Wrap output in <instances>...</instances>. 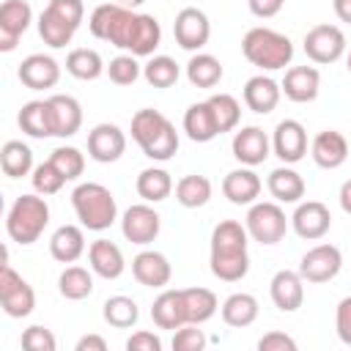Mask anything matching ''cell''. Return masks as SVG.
Segmentation results:
<instances>
[{
	"mask_svg": "<svg viewBox=\"0 0 351 351\" xmlns=\"http://www.w3.org/2000/svg\"><path fill=\"white\" fill-rule=\"evenodd\" d=\"M346 66H348V71H351V52H348V58H346Z\"/></svg>",
	"mask_w": 351,
	"mask_h": 351,
	"instance_id": "57",
	"label": "cell"
},
{
	"mask_svg": "<svg viewBox=\"0 0 351 351\" xmlns=\"http://www.w3.org/2000/svg\"><path fill=\"white\" fill-rule=\"evenodd\" d=\"M186 80L195 88H214L222 80V63L208 52H195L186 63Z\"/></svg>",
	"mask_w": 351,
	"mask_h": 351,
	"instance_id": "37",
	"label": "cell"
},
{
	"mask_svg": "<svg viewBox=\"0 0 351 351\" xmlns=\"http://www.w3.org/2000/svg\"><path fill=\"white\" fill-rule=\"evenodd\" d=\"M151 318L159 329H178L186 324V310H184V296H181V288H170V291H162L154 304H151Z\"/></svg>",
	"mask_w": 351,
	"mask_h": 351,
	"instance_id": "28",
	"label": "cell"
},
{
	"mask_svg": "<svg viewBox=\"0 0 351 351\" xmlns=\"http://www.w3.org/2000/svg\"><path fill=\"white\" fill-rule=\"evenodd\" d=\"M58 291H60V296H66L71 302H80V299L93 293V277L82 266H66L58 277Z\"/></svg>",
	"mask_w": 351,
	"mask_h": 351,
	"instance_id": "40",
	"label": "cell"
},
{
	"mask_svg": "<svg viewBox=\"0 0 351 351\" xmlns=\"http://www.w3.org/2000/svg\"><path fill=\"white\" fill-rule=\"evenodd\" d=\"M244 228H247L250 239L271 247V244L282 241V236L288 230V217L277 200H261V203L255 200L244 217Z\"/></svg>",
	"mask_w": 351,
	"mask_h": 351,
	"instance_id": "8",
	"label": "cell"
},
{
	"mask_svg": "<svg viewBox=\"0 0 351 351\" xmlns=\"http://www.w3.org/2000/svg\"><path fill=\"white\" fill-rule=\"evenodd\" d=\"M132 140L143 148V154L154 162H167L178 151V132L167 115L159 110H137L132 115Z\"/></svg>",
	"mask_w": 351,
	"mask_h": 351,
	"instance_id": "3",
	"label": "cell"
},
{
	"mask_svg": "<svg viewBox=\"0 0 351 351\" xmlns=\"http://www.w3.org/2000/svg\"><path fill=\"white\" fill-rule=\"evenodd\" d=\"M82 16H85L82 0H49L38 16V36L44 38L47 47L60 49L71 44L77 27L82 25Z\"/></svg>",
	"mask_w": 351,
	"mask_h": 351,
	"instance_id": "7",
	"label": "cell"
},
{
	"mask_svg": "<svg viewBox=\"0 0 351 351\" xmlns=\"http://www.w3.org/2000/svg\"><path fill=\"white\" fill-rule=\"evenodd\" d=\"M310 156L318 167L335 170L348 159V140L337 129H324L310 143Z\"/></svg>",
	"mask_w": 351,
	"mask_h": 351,
	"instance_id": "23",
	"label": "cell"
},
{
	"mask_svg": "<svg viewBox=\"0 0 351 351\" xmlns=\"http://www.w3.org/2000/svg\"><path fill=\"white\" fill-rule=\"evenodd\" d=\"M285 99L296 101V104H307L318 99L321 90V74L315 66H291L280 82Z\"/></svg>",
	"mask_w": 351,
	"mask_h": 351,
	"instance_id": "21",
	"label": "cell"
},
{
	"mask_svg": "<svg viewBox=\"0 0 351 351\" xmlns=\"http://www.w3.org/2000/svg\"><path fill=\"white\" fill-rule=\"evenodd\" d=\"M258 299L252 296V293H230L225 302H222V307H219V313H222V321L228 324V326H236V329H244V326H250V324H255V318H258Z\"/></svg>",
	"mask_w": 351,
	"mask_h": 351,
	"instance_id": "32",
	"label": "cell"
},
{
	"mask_svg": "<svg viewBox=\"0 0 351 351\" xmlns=\"http://www.w3.org/2000/svg\"><path fill=\"white\" fill-rule=\"evenodd\" d=\"M85 252V233L80 225H60L49 239V255L60 263H74Z\"/></svg>",
	"mask_w": 351,
	"mask_h": 351,
	"instance_id": "31",
	"label": "cell"
},
{
	"mask_svg": "<svg viewBox=\"0 0 351 351\" xmlns=\"http://www.w3.org/2000/svg\"><path fill=\"white\" fill-rule=\"evenodd\" d=\"M0 304L8 318H27L36 307L33 285L22 274H16L8 263H3L0 269Z\"/></svg>",
	"mask_w": 351,
	"mask_h": 351,
	"instance_id": "9",
	"label": "cell"
},
{
	"mask_svg": "<svg viewBox=\"0 0 351 351\" xmlns=\"http://www.w3.org/2000/svg\"><path fill=\"white\" fill-rule=\"evenodd\" d=\"M271 151L280 156L282 165H296L304 159L307 154V132L299 121L293 118H285L274 126V134H271Z\"/></svg>",
	"mask_w": 351,
	"mask_h": 351,
	"instance_id": "16",
	"label": "cell"
},
{
	"mask_svg": "<svg viewBox=\"0 0 351 351\" xmlns=\"http://www.w3.org/2000/svg\"><path fill=\"white\" fill-rule=\"evenodd\" d=\"M66 71L74 77V80H82V82H90V80H99L107 66L101 60V55L96 49H88V47H77L66 55Z\"/></svg>",
	"mask_w": 351,
	"mask_h": 351,
	"instance_id": "34",
	"label": "cell"
},
{
	"mask_svg": "<svg viewBox=\"0 0 351 351\" xmlns=\"http://www.w3.org/2000/svg\"><path fill=\"white\" fill-rule=\"evenodd\" d=\"M16 77L25 88L30 90H47V88H55L58 80H60V66L52 55H44V52H33L27 55L19 69H16Z\"/></svg>",
	"mask_w": 351,
	"mask_h": 351,
	"instance_id": "17",
	"label": "cell"
},
{
	"mask_svg": "<svg viewBox=\"0 0 351 351\" xmlns=\"http://www.w3.org/2000/svg\"><path fill=\"white\" fill-rule=\"evenodd\" d=\"M211 197V181L206 176H184L178 184H176V200L184 206V208H200L206 206Z\"/></svg>",
	"mask_w": 351,
	"mask_h": 351,
	"instance_id": "39",
	"label": "cell"
},
{
	"mask_svg": "<svg viewBox=\"0 0 351 351\" xmlns=\"http://www.w3.org/2000/svg\"><path fill=\"white\" fill-rule=\"evenodd\" d=\"M49 104V121H52V137H74L82 126V107L69 93H55L47 99Z\"/></svg>",
	"mask_w": 351,
	"mask_h": 351,
	"instance_id": "20",
	"label": "cell"
},
{
	"mask_svg": "<svg viewBox=\"0 0 351 351\" xmlns=\"http://www.w3.org/2000/svg\"><path fill=\"white\" fill-rule=\"evenodd\" d=\"M173 36H176V44L186 52H197L208 44L211 38V22L208 16L195 8V5H186L176 14V22H173Z\"/></svg>",
	"mask_w": 351,
	"mask_h": 351,
	"instance_id": "12",
	"label": "cell"
},
{
	"mask_svg": "<svg viewBox=\"0 0 351 351\" xmlns=\"http://www.w3.org/2000/svg\"><path fill=\"white\" fill-rule=\"evenodd\" d=\"M241 52L252 66H258L263 71L285 69L293 60L291 38L271 27H250L241 38Z\"/></svg>",
	"mask_w": 351,
	"mask_h": 351,
	"instance_id": "5",
	"label": "cell"
},
{
	"mask_svg": "<svg viewBox=\"0 0 351 351\" xmlns=\"http://www.w3.org/2000/svg\"><path fill=\"white\" fill-rule=\"evenodd\" d=\"M340 208L346 211V214H351V178L348 181H343V186H340Z\"/></svg>",
	"mask_w": 351,
	"mask_h": 351,
	"instance_id": "55",
	"label": "cell"
},
{
	"mask_svg": "<svg viewBox=\"0 0 351 351\" xmlns=\"http://www.w3.org/2000/svg\"><path fill=\"white\" fill-rule=\"evenodd\" d=\"M47 225H49V206L41 195H19L5 214V230L11 241L22 247L38 241Z\"/></svg>",
	"mask_w": 351,
	"mask_h": 351,
	"instance_id": "6",
	"label": "cell"
},
{
	"mask_svg": "<svg viewBox=\"0 0 351 351\" xmlns=\"http://www.w3.org/2000/svg\"><path fill=\"white\" fill-rule=\"evenodd\" d=\"M206 343L208 337L203 335V329H197V324H184L173 335V351H203Z\"/></svg>",
	"mask_w": 351,
	"mask_h": 351,
	"instance_id": "47",
	"label": "cell"
},
{
	"mask_svg": "<svg viewBox=\"0 0 351 351\" xmlns=\"http://www.w3.org/2000/svg\"><path fill=\"white\" fill-rule=\"evenodd\" d=\"M184 296V310H186V324H206L208 318H214V313L219 310V302L214 296V291L208 288H181Z\"/></svg>",
	"mask_w": 351,
	"mask_h": 351,
	"instance_id": "33",
	"label": "cell"
},
{
	"mask_svg": "<svg viewBox=\"0 0 351 351\" xmlns=\"http://www.w3.org/2000/svg\"><path fill=\"white\" fill-rule=\"evenodd\" d=\"M332 8L337 14L340 22H348L351 25V0H332Z\"/></svg>",
	"mask_w": 351,
	"mask_h": 351,
	"instance_id": "54",
	"label": "cell"
},
{
	"mask_svg": "<svg viewBox=\"0 0 351 351\" xmlns=\"http://www.w3.org/2000/svg\"><path fill=\"white\" fill-rule=\"evenodd\" d=\"M291 225H293V233L299 239L318 241V239H324L329 233L332 214L321 200H299L293 214H291Z\"/></svg>",
	"mask_w": 351,
	"mask_h": 351,
	"instance_id": "14",
	"label": "cell"
},
{
	"mask_svg": "<svg viewBox=\"0 0 351 351\" xmlns=\"http://www.w3.org/2000/svg\"><path fill=\"white\" fill-rule=\"evenodd\" d=\"M230 148H233V156H236L241 165L258 167V165H263V162L269 159V154H271V140H269V134H266L261 126H244V129H239V132L233 134Z\"/></svg>",
	"mask_w": 351,
	"mask_h": 351,
	"instance_id": "19",
	"label": "cell"
},
{
	"mask_svg": "<svg viewBox=\"0 0 351 351\" xmlns=\"http://www.w3.org/2000/svg\"><path fill=\"white\" fill-rule=\"evenodd\" d=\"M16 121H19V129L27 137H36V140L52 137V121H49V104H47V99L44 101H27V104H22Z\"/></svg>",
	"mask_w": 351,
	"mask_h": 351,
	"instance_id": "36",
	"label": "cell"
},
{
	"mask_svg": "<svg viewBox=\"0 0 351 351\" xmlns=\"http://www.w3.org/2000/svg\"><path fill=\"white\" fill-rule=\"evenodd\" d=\"M88 27L96 38L110 41L112 47L134 55L148 58L162 41V27L154 14H137L118 3H101L90 11Z\"/></svg>",
	"mask_w": 351,
	"mask_h": 351,
	"instance_id": "1",
	"label": "cell"
},
{
	"mask_svg": "<svg viewBox=\"0 0 351 351\" xmlns=\"http://www.w3.org/2000/svg\"><path fill=\"white\" fill-rule=\"evenodd\" d=\"M140 74H143V66H140L137 58L129 55V52L112 58L110 66H107V77H110V82H115V85H134V82L140 80Z\"/></svg>",
	"mask_w": 351,
	"mask_h": 351,
	"instance_id": "45",
	"label": "cell"
},
{
	"mask_svg": "<svg viewBox=\"0 0 351 351\" xmlns=\"http://www.w3.org/2000/svg\"><path fill=\"white\" fill-rule=\"evenodd\" d=\"M269 293H271V302H274L277 310L296 313L304 302V280H302L299 271L280 269L269 282Z\"/></svg>",
	"mask_w": 351,
	"mask_h": 351,
	"instance_id": "22",
	"label": "cell"
},
{
	"mask_svg": "<svg viewBox=\"0 0 351 351\" xmlns=\"http://www.w3.org/2000/svg\"><path fill=\"white\" fill-rule=\"evenodd\" d=\"M184 132H186V137L192 143H208V140H214L219 134L217 118H214V110H211L208 99L206 101H195V104L186 107V112H184Z\"/></svg>",
	"mask_w": 351,
	"mask_h": 351,
	"instance_id": "29",
	"label": "cell"
},
{
	"mask_svg": "<svg viewBox=\"0 0 351 351\" xmlns=\"http://www.w3.org/2000/svg\"><path fill=\"white\" fill-rule=\"evenodd\" d=\"M22 348H27V351H55L58 340L47 326L33 324V326H27L22 332Z\"/></svg>",
	"mask_w": 351,
	"mask_h": 351,
	"instance_id": "48",
	"label": "cell"
},
{
	"mask_svg": "<svg viewBox=\"0 0 351 351\" xmlns=\"http://www.w3.org/2000/svg\"><path fill=\"white\" fill-rule=\"evenodd\" d=\"M143 77L151 88H173L181 77V69L170 55H151V60L143 66Z\"/></svg>",
	"mask_w": 351,
	"mask_h": 351,
	"instance_id": "41",
	"label": "cell"
},
{
	"mask_svg": "<svg viewBox=\"0 0 351 351\" xmlns=\"http://www.w3.org/2000/svg\"><path fill=\"white\" fill-rule=\"evenodd\" d=\"M134 186L145 203H162L173 192V178L165 167H145V170H140Z\"/></svg>",
	"mask_w": 351,
	"mask_h": 351,
	"instance_id": "35",
	"label": "cell"
},
{
	"mask_svg": "<svg viewBox=\"0 0 351 351\" xmlns=\"http://www.w3.org/2000/svg\"><path fill=\"white\" fill-rule=\"evenodd\" d=\"M101 315H104V321H107L110 326H115V329H129V326L137 324L140 310H137V302H134L132 296H121V293H118V296H110V299L104 302Z\"/></svg>",
	"mask_w": 351,
	"mask_h": 351,
	"instance_id": "42",
	"label": "cell"
},
{
	"mask_svg": "<svg viewBox=\"0 0 351 351\" xmlns=\"http://www.w3.org/2000/svg\"><path fill=\"white\" fill-rule=\"evenodd\" d=\"M71 206H74V214H77L80 225L88 228V230H96V233L107 230L118 219L115 195L104 184H96V181L80 184L71 192Z\"/></svg>",
	"mask_w": 351,
	"mask_h": 351,
	"instance_id": "4",
	"label": "cell"
},
{
	"mask_svg": "<svg viewBox=\"0 0 351 351\" xmlns=\"http://www.w3.org/2000/svg\"><path fill=\"white\" fill-rule=\"evenodd\" d=\"M88 261H90V269L104 277V280H118L126 269V261H123V252L118 244H112L110 239H96L90 241L88 247Z\"/></svg>",
	"mask_w": 351,
	"mask_h": 351,
	"instance_id": "27",
	"label": "cell"
},
{
	"mask_svg": "<svg viewBox=\"0 0 351 351\" xmlns=\"http://www.w3.org/2000/svg\"><path fill=\"white\" fill-rule=\"evenodd\" d=\"M208 104H211V110H214L219 134H222V132H230V129L239 126L241 104L236 101V96H230V93H214V96H208Z\"/></svg>",
	"mask_w": 351,
	"mask_h": 351,
	"instance_id": "43",
	"label": "cell"
},
{
	"mask_svg": "<svg viewBox=\"0 0 351 351\" xmlns=\"http://www.w3.org/2000/svg\"><path fill=\"white\" fill-rule=\"evenodd\" d=\"M126 151V134L115 123H99L88 132V156L93 162H118Z\"/></svg>",
	"mask_w": 351,
	"mask_h": 351,
	"instance_id": "18",
	"label": "cell"
},
{
	"mask_svg": "<svg viewBox=\"0 0 351 351\" xmlns=\"http://www.w3.org/2000/svg\"><path fill=\"white\" fill-rule=\"evenodd\" d=\"M346 52V33L337 25H315L304 33V55L313 63H335Z\"/></svg>",
	"mask_w": 351,
	"mask_h": 351,
	"instance_id": "10",
	"label": "cell"
},
{
	"mask_svg": "<svg viewBox=\"0 0 351 351\" xmlns=\"http://www.w3.org/2000/svg\"><path fill=\"white\" fill-rule=\"evenodd\" d=\"M343 269V252L335 244H315L299 261V274L304 282H329Z\"/></svg>",
	"mask_w": 351,
	"mask_h": 351,
	"instance_id": "11",
	"label": "cell"
},
{
	"mask_svg": "<svg viewBox=\"0 0 351 351\" xmlns=\"http://www.w3.org/2000/svg\"><path fill=\"white\" fill-rule=\"evenodd\" d=\"M132 274L145 288H165L170 282V277H173V269H170V261L162 252L143 250L132 261Z\"/></svg>",
	"mask_w": 351,
	"mask_h": 351,
	"instance_id": "24",
	"label": "cell"
},
{
	"mask_svg": "<svg viewBox=\"0 0 351 351\" xmlns=\"http://www.w3.org/2000/svg\"><path fill=\"white\" fill-rule=\"evenodd\" d=\"M159 228H162V217L148 203H134L121 217V233H123V239L132 241V244H140V247L151 244L159 236Z\"/></svg>",
	"mask_w": 351,
	"mask_h": 351,
	"instance_id": "13",
	"label": "cell"
},
{
	"mask_svg": "<svg viewBox=\"0 0 351 351\" xmlns=\"http://www.w3.org/2000/svg\"><path fill=\"white\" fill-rule=\"evenodd\" d=\"M30 181H33V189H36L38 195H55V192H60L63 184H66V178L60 176V170H58L49 159L33 167Z\"/></svg>",
	"mask_w": 351,
	"mask_h": 351,
	"instance_id": "46",
	"label": "cell"
},
{
	"mask_svg": "<svg viewBox=\"0 0 351 351\" xmlns=\"http://www.w3.org/2000/svg\"><path fill=\"white\" fill-rule=\"evenodd\" d=\"M30 22H33V8L27 0H3L0 3V52L16 49Z\"/></svg>",
	"mask_w": 351,
	"mask_h": 351,
	"instance_id": "15",
	"label": "cell"
},
{
	"mask_svg": "<svg viewBox=\"0 0 351 351\" xmlns=\"http://www.w3.org/2000/svg\"><path fill=\"white\" fill-rule=\"evenodd\" d=\"M115 3H118V5H126V8H132V11H134V8H140L145 0H115Z\"/></svg>",
	"mask_w": 351,
	"mask_h": 351,
	"instance_id": "56",
	"label": "cell"
},
{
	"mask_svg": "<svg viewBox=\"0 0 351 351\" xmlns=\"http://www.w3.org/2000/svg\"><path fill=\"white\" fill-rule=\"evenodd\" d=\"M247 228L236 219H222L211 230V274L222 282H239L250 271Z\"/></svg>",
	"mask_w": 351,
	"mask_h": 351,
	"instance_id": "2",
	"label": "cell"
},
{
	"mask_svg": "<svg viewBox=\"0 0 351 351\" xmlns=\"http://www.w3.org/2000/svg\"><path fill=\"white\" fill-rule=\"evenodd\" d=\"M258 351H296V340L285 332H266L258 340Z\"/></svg>",
	"mask_w": 351,
	"mask_h": 351,
	"instance_id": "50",
	"label": "cell"
},
{
	"mask_svg": "<svg viewBox=\"0 0 351 351\" xmlns=\"http://www.w3.org/2000/svg\"><path fill=\"white\" fill-rule=\"evenodd\" d=\"M266 189H269V195H271L277 203H299V200L304 197V178H302L293 167L282 165V167H274V170L269 173Z\"/></svg>",
	"mask_w": 351,
	"mask_h": 351,
	"instance_id": "30",
	"label": "cell"
},
{
	"mask_svg": "<svg viewBox=\"0 0 351 351\" xmlns=\"http://www.w3.org/2000/svg\"><path fill=\"white\" fill-rule=\"evenodd\" d=\"M335 329H337V337L351 346V296L340 299L337 310H335Z\"/></svg>",
	"mask_w": 351,
	"mask_h": 351,
	"instance_id": "49",
	"label": "cell"
},
{
	"mask_svg": "<svg viewBox=\"0 0 351 351\" xmlns=\"http://www.w3.org/2000/svg\"><path fill=\"white\" fill-rule=\"evenodd\" d=\"M126 348H129V351H162V340H159L154 332L140 329V332H134V335L126 340Z\"/></svg>",
	"mask_w": 351,
	"mask_h": 351,
	"instance_id": "51",
	"label": "cell"
},
{
	"mask_svg": "<svg viewBox=\"0 0 351 351\" xmlns=\"http://www.w3.org/2000/svg\"><path fill=\"white\" fill-rule=\"evenodd\" d=\"M241 96H244V104H247L252 112L266 115V112H271V110L280 104L282 88H280V82H274L271 77L255 74V77H250V80L244 82Z\"/></svg>",
	"mask_w": 351,
	"mask_h": 351,
	"instance_id": "26",
	"label": "cell"
},
{
	"mask_svg": "<svg viewBox=\"0 0 351 351\" xmlns=\"http://www.w3.org/2000/svg\"><path fill=\"white\" fill-rule=\"evenodd\" d=\"M247 5L258 19H271V16H277L282 11L285 0H247Z\"/></svg>",
	"mask_w": 351,
	"mask_h": 351,
	"instance_id": "52",
	"label": "cell"
},
{
	"mask_svg": "<svg viewBox=\"0 0 351 351\" xmlns=\"http://www.w3.org/2000/svg\"><path fill=\"white\" fill-rule=\"evenodd\" d=\"M261 178L252 167H239V170H230L225 178H222V195L233 203V206H252L261 195Z\"/></svg>",
	"mask_w": 351,
	"mask_h": 351,
	"instance_id": "25",
	"label": "cell"
},
{
	"mask_svg": "<svg viewBox=\"0 0 351 351\" xmlns=\"http://www.w3.org/2000/svg\"><path fill=\"white\" fill-rule=\"evenodd\" d=\"M0 167L8 178H22L33 173V151L22 140H8L0 151Z\"/></svg>",
	"mask_w": 351,
	"mask_h": 351,
	"instance_id": "38",
	"label": "cell"
},
{
	"mask_svg": "<svg viewBox=\"0 0 351 351\" xmlns=\"http://www.w3.org/2000/svg\"><path fill=\"white\" fill-rule=\"evenodd\" d=\"M49 162L60 170V176H63L66 181H77V178L82 176V170H85V156H82V151L74 148V145H60V148H55V151L49 154Z\"/></svg>",
	"mask_w": 351,
	"mask_h": 351,
	"instance_id": "44",
	"label": "cell"
},
{
	"mask_svg": "<svg viewBox=\"0 0 351 351\" xmlns=\"http://www.w3.org/2000/svg\"><path fill=\"white\" fill-rule=\"evenodd\" d=\"M74 348L77 351H107V340L101 335H85V337L77 340Z\"/></svg>",
	"mask_w": 351,
	"mask_h": 351,
	"instance_id": "53",
	"label": "cell"
}]
</instances>
